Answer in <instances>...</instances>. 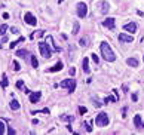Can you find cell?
Returning a JSON list of instances; mask_svg holds the SVG:
<instances>
[{"label": "cell", "mask_w": 144, "mask_h": 135, "mask_svg": "<svg viewBox=\"0 0 144 135\" xmlns=\"http://www.w3.org/2000/svg\"><path fill=\"white\" fill-rule=\"evenodd\" d=\"M79 28H80L79 22H77V21H74V24H73V34H77V33H79Z\"/></svg>", "instance_id": "7402d4cb"}, {"label": "cell", "mask_w": 144, "mask_h": 135, "mask_svg": "<svg viewBox=\"0 0 144 135\" xmlns=\"http://www.w3.org/2000/svg\"><path fill=\"white\" fill-rule=\"evenodd\" d=\"M82 70H83V73H89V59L88 58H83V61H82Z\"/></svg>", "instance_id": "5bb4252c"}, {"label": "cell", "mask_w": 144, "mask_h": 135, "mask_svg": "<svg viewBox=\"0 0 144 135\" xmlns=\"http://www.w3.org/2000/svg\"><path fill=\"white\" fill-rule=\"evenodd\" d=\"M24 40H25V37H24V36H21V37H19V39H18V40H15V42H12V43H10V45H9V48H10V49H12V48H15V46H16V45H18V43H21V42H24Z\"/></svg>", "instance_id": "d6986e66"}, {"label": "cell", "mask_w": 144, "mask_h": 135, "mask_svg": "<svg viewBox=\"0 0 144 135\" xmlns=\"http://www.w3.org/2000/svg\"><path fill=\"white\" fill-rule=\"evenodd\" d=\"M7 134L13 135V134H16V131H15V129H13V128H9V129H7Z\"/></svg>", "instance_id": "836d02e7"}, {"label": "cell", "mask_w": 144, "mask_h": 135, "mask_svg": "<svg viewBox=\"0 0 144 135\" xmlns=\"http://www.w3.org/2000/svg\"><path fill=\"white\" fill-rule=\"evenodd\" d=\"M79 45H80L82 48H88V46H89V37H88V36H83V37L79 40Z\"/></svg>", "instance_id": "9a60e30c"}, {"label": "cell", "mask_w": 144, "mask_h": 135, "mask_svg": "<svg viewBox=\"0 0 144 135\" xmlns=\"http://www.w3.org/2000/svg\"><path fill=\"white\" fill-rule=\"evenodd\" d=\"M3 18H4V19H7V18H9V13H6V12H4V13H3Z\"/></svg>", "instance_id": "74e56055"}, {"label": "cell", "mask_w": 144, "mask_h": 135, "mask_svg": "<svg viewBox=\"0 0 144 135\" xmlns=\"http://www.w3.org/2000/svg\"><path fill=\"white\" fill-rule=\"evenodd\" d=\"M123 28H125L126 31H129V33L132 34V33H135V31H137V24H135V22H129V24H126V25H125Z\"/></svg>", "instance_id": "8fae6325"}, {"label": "cell", "mask_w": 144, "mask_h": 135, "mask_svg": "<svg viewBox=\"0 0 144 135\" xmlns=\"http://www.w3.org/2000/svg\"><path fill=\"white\" fill-rule=\"evenodd\" d=\"M126 64H128L129 67H138L140 62H138L137 58H128V59H126Z\"/></svg>", "instance_id": "2e32d148"}, {"label": "cell", "mask_w": 144, "mask_h": 135, "mask_svg": "<svg viewBox=\"0 0 144 135\" xmlns=\"http://www.w3.org/2000/svg\"><path fill=\"white\" fill-rule=\"evenodd\" d=\"M24 21H25L27 24H30V25H36V24H37L36 16H34L33 13H30V12H27V13L24 15Z\"/></svg>", "instance_id": "8992f818"}, {"label": "cell", "mask_w": 144, "mask_h": 135, "mask_svg": "<svg viewBox=\"0 0 144 135\" xmlns=\"http://www.w3.org/2000/svg\"><path fill=\"white\" fill-rule=\"evenodd\" d=\"M59 86L61 88H67L70 92H74V89H76V80L74 79H65V80H62L59 83Z\"/></svg>", "instance_id": "277c9868"}, {"label": "cell", "mask_w": 144, "mask_h": 135, "mask_svg": "<svg viewBox=\"0 0 144 135\" xmlns=\"http://www.w3.org/2000/svg\"><path fill=\"white\" fill-rule=\"evenodd\" d=\"M132 100H134V101H137V100H138V95H137V94H134V95H132Z\"/></svg>", "instance_id": "8d00e7d4"}, {"label": "cell", "mask_w": 144, "mask_h": 135, "mask_svg": "<svg viewBox=\"0 0 144 135\" xmlns=\"http://www.w3.org/2000/svg\"><path fill=\"white\" fill-rule=\"evenodd\" d=\"M48 42H51V45L54 46V49H55L57 52H61V48H58V46L54 43V37H52V36H48Z\"/></svg>", "instance_id": "ffe728a7"}, {"label": "cell", "mask_w": 144, "mask_h": 135, "mask_svg": "<svg viewBox=\"0 0 144 135\" xmlns=\"http://www.w3.org/2000/svg\"><path fill=\"white\" fill-rule=\"evenodd\" d=\"M79 111H80V114H85V113H86L88 110H86V107H83V106H80V107H79Z\"/></svg>", "instance_id": "83f0119b"}, {"label": "cell", "mask_w": 144, "mask_h": 135, "mask_svg": "<svg viewBox=\"0 0 144 135\" xmlns=\"http://www.w3.org/2000/svg\"><path fill=\"white\" fill-rule=\"evenodd\" d=\"M31 64H33V67H34V68H37V67H39V61H37V58H36L34 55L31 56Z\"/></svg>", "instance_id": "cb8c5ba5"}, {"label": "cell", "mask_w": 144, "mask_h": 135, "mask_svg": "<svg viewBox=\"0 0 144 135\" xmlns=\"http://www.w3.org/2000/svg\"><path fill=\"white\" fill-rule=\"evenodd\" d=\"M9 106H10V108H12V110H19V107H21V106H19V103H18L16 100H12Z\"/></svg>", "instance_id": "ac0fdd59"}, {"label": "cell", "mask_w": 144, "mask_h": 135, "mask_svg": "<svg viewBox=\"0 0 144 135\" xmlns=\"http://www.w3.org/2000/svg\"><path fill=\"white\" fill-rule=\"evenodd\" d=\"M91 58H92V61H94L95 64H98V56H97L95 54H92V55H91Z\"/></svg>", "instance_id": "f1b7e54d"}, {"label": "cell", "mask_w": 144, "mask_h": 135, "mask_svg": "<svg viewBox=\"0 0 144 135\" xmlns=\"http://www.w3.org/2000/svg\"><path fill=\"white\" fill-rule=\"evenodd\" d=\"M4 129H6L4 123H3V122H0V135H3V134H4Z\"/></svg>", "instance_id": "484cf974"}, {"label": "cell", "mask_w": 144, "mask_h": 135, "mask_svg": "<svg viewBox=\"0 0 144 135\" xmlns=\"http://www.w3.org/2000/svg\"><path fill=\"white\" fill-rule=\"evenodd\" d=\"M7 86V77H6V74H3V79H1V88L4 89Z\"/></svg>", "instance_id": "d4e9b609"}, {"label": "cell", "mask_w": 144, "mask_h": 135, "mask_svg": "<svg viewBox=\"0 0 144 135\" xmlns=\"http://www.w3.org/2000/svg\"><path fill=\"white\" fill-rule=\"evenodd\" d=\"M122 117H123V119L126 117V107H123V110H122Z\"/></svg>", "instance_id": "d590c367"}, {"label": "cell", "mask_w": 144, "mask_h": 135, "mask_svg": "<svg viewBox=\"0 0 144 135\" xmlns=\"http://www.w3.org/2000/svg\"><path fill=\"white\" fill-rule=\"evenodd\" d=\"M59 119H61V120H64V122H73V120H74V117H73V116H70V114H62Z\"/></svg>", "instance_id": "44dd1931"}, {"label": "cell", "mask_w": 144, "mask_h": 135, "mask_svg": "<svg viewBox=\"0 0 144 135\" xmlns=\"http://www.w3.org/2000/svg\"><path fill=\"white\" fill-rule=\"evenodd\" d=\"M40 97H42V94H40V91H36V92H30V103H33V104H36V103H39V100H40Z\"/></svg>", "instance_id": "9c48e42d"}, {"label": "cell", "mask_w": 144, "mask_h": 135, "mask_svg": "<svg viewBox=\"0 0 144 135\" xmlns=\"http://www.w3.org/2000/svg\"><path fill=\"white\" fill-rule=\"evenodd\" d=\"M22 86H24V82L22 80H18L16 82V88H22Z\"/></svg>", "instance_id": "d6a6232c"}, {"label": "cell", "mask_w": 144, "mask_h": 135, "mask_svg": "<svg viewBox=\"0 0 144 135\" xmlns=\"http://www.w3.org/2000/svg\"><path fill=\"white\" fill-rule=\"evenodd\" d=\"M85 126H86V131H88V132H92V126H91V123H85Z\"/></svg>", "instance_id": "4dcf8cb0"}, {"label": "cell", "mask_w": 144, "mask_h": 135, "mask_svg": "<svg viewBox=\"0 0 144 135\" xmlns=\"http://www.w3.org/2000/svg\"><path fill=\"white\" fill-rule=\"evenodd\" d=\"M95 125L100 126V128L107 126V125H109V116H107V113H104V111L98 113L97 117H95Z\"/></svg>", "instance_id": "7a4b0ae2"}, {"label": "cell", "mask_w": 144, "mask_h": 135, "mask_svg": "<svg viewBox=\"0 0 144 135\" xmlns=\"http://www.w3.org/2000/svg\"><path fill=\"white\" fill-rule=\"evenodd\" d=\"M61 70H62V62H61V61H58L54 67L48 68V71H49V73H55V71H61Z\"/></svg>", "instance_id": "7c38bea8"}, {"label": "cell", "mask_w": 144, "mask_h": 135, "mask_svg": "<svg viewBox=\"0 0 144 135\" xmlns=\"http://www.w3.org/2000/svg\"><path fill=\"white\" fill-rule=\"evenodd\" d=\"M39 51H40L42 56H45V58H51V55H52L51 46H49L48 43H45V42H40V43H39Z\"/></svg>", "instance_id": "3957f363"}, {"label": "cell", "mask_w": 144, "mask_h": 135, "mask_svg": "<svg viewBox=\"0 0 144 135\" xmlns=\"http://www.w3.org/2000/svg\"><path fill=\"white\" fill-rule=\"evenodd\" d=\"M98 6H100V12H101V13H107V12L110 10V4H109V1H106V0L100 1Z\"/></svg>", "instance_id": "ba28073f"}, {"label": "cell", "mask_w": 144, "mask_h": 135, "mask_svg": "<svg viewBox=\"0 0 144 135\" xmlns=\"http://www.w3.org/2000/svg\"><path fill=\"white\" fill-rule=\"evenodd\" d=\"M7 28H9V27H7L6 24H1V25H0V34H1V36H4V34H6V30H7Z\"/></svg>", "instance_id": "603a6c76"}, {"label": "cell", "mask_w": 144, "mask_h": 135, "mask_svg": "<svg viewBox=\"0 0 144 135\" xmlns=\"http://www.w3.org/2000/svg\"><path fill=\"white\" fill-rule=\"evenodd\" d=\"M12 64H13V70H15V71H19V68H21V67H19V64H18L16 61H13Z\"/></svg>", "instance_id": "4316f807"}, {"label": "cell", "mask_w": 144, "mask_h": 135, "mask_svg": "<svg viewBox=\"0 0 144 135\" xmlns=\"http://www.w3.org/2000/svg\"><path fill=\"white\" fill-rule=\"evenodd\" d=\"M16 55H18L19 58H27V56H28V51H25V49H19V51L16 52Z\"/></svg>", "instance_id": "e0dca14e"}, {"label": "cell", "mask_w": 144, "mask_h": 135, "mask_svg": "<svg viewBox=\"0 0 144 135\" xmlns=\"http://www.w3.org/2000/svg\"><path fill=\"white\" fill-rule=\"evenodd\" d=\"M119 42L132 43V42H134V37H132V36H128V34H125V33H120V34H119Z\"/></svg>", "instance_id": "30bf717a"}, {"label": "cell", "mask_w": 144, "mask_h": 135, "mask_svg": "<svg viewBox=\"0 0 144 135\" xmlns=\"http://www.w3.org/2000/svg\"><path fill=\"white\" fill-rule=\"evenodd\" d=\"M0 49H1V43H0Z\"/></svg>", "instance_id": "f35d334b"}, {"label": "cell", "mask_w": 144, "mask_h": 135, "mask_svg": "<svg viewBox=\"0 0 144 135\" xmlns=\"http://www.w3.org/2000/svg\"><path fill=\"white\" fill-rule=\"evenodd\" d=\"M88 15V6L86 3H79L77 4V16L79 18H85Z\"/></svg>", "instance_id": "5b68a950"}, {"label": "cell", "mask_w": 144, "mask_h": 135, "mask_svg": "<svg viewBox=\"0 0 144 135\" xmlns=\"http://www.w3.org/2000/svg\"><path fill=\"white\" fill-rule=\"evenodd\" d=\"M103 25L106 27V28H109V30H115V25H116V19L115 18H107V19H104V22H103Z\"/></svg>", "instance_id": "52a82bcc"}, {"label": "cell", "mask_w": 144, "mask_h": 135, "mask_svg": "<svg viewBox=\"0 0 144 135\" xmlns=\"http://www.w3.org/2000/svg\"><path fill=\"white\" fill-rule=\"evenodd\" d=\"M134 125H135L137 129H141V128H143V122H141V116H140V114H135V117H134Z\"/></svg>", "instance_id": "4fadbf2b"}, {"label": "cell", "mask_w": 144, "mask_h": 135, "mask_svg": "<svg viewBox=\"0 0 144 135\" xmlns=\"http://www.w3.org/2000/svg\"><path fill=\"white\" fill-rule=\"evenodd\" d=\"M68 73H70V76H74V74H76V70H74V68H73V67H71V68H70V71H68Z\"/></svg>", "instance_id": "e575fe53"}, {"label": "cell", "mask_w": 144, "mask_h": 135, "mask_svg": "<svg viewBox=\"0 0 144 135\" xmlns=\"http://www.w3.org/2000/svg\"><path fill=\"white\" fill-rule=\"evenodd\" d=\"M92 104H94V107H97V108H98V107H101V103H100L98 100H94V103H92Z\"/></svg>", "instance_id": "f546056e"}, {"label": "cell", "mask_w": 144, "mask_h": 135, "mask_svg": "<svg viewBox=\"0 0 144 135\" xmlns=\"http://www.w3.org/2000/svg\"><path fill=\"white\" fill-rule=\"evenodd\" d=\"M10 31H12L13 34H18V33H19V30H18L16 27H12V28H10Z\"/></svg>", "instance_id": "1f68e13d"}, {"label": "cell", "mask_w": 144, "mask_h": 135, "mask_svg": "<svg viewBox=\"0 0 144 135\" xmlns=\"http://www.w3.org/2000/svg\"><path fill=\"white\" fill-rule=\"evenodd\" d=\"M100 49H101L103 58H104L107 62H113V61L116 59V55H115V52L112 51V48H110V45H109L107 42H103L101 46H100Z\"/></svg>", "instance_id": "6da1fadb"}]
</instances>
